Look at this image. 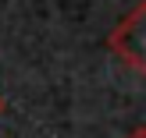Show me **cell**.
I'll list each match as a JSON object with an SVG mask.
<instances>
[{
  "instance_id": "obj_1",
  "label": "cell",
  "mask_w": 146,
  "mask_h": 138,
  "mask_svg": "<svg viewBox=\"0 0 146 138\" xmlns=\"http://www.w3.org/2000/svg\"><path fill=\"white\" fill-rule=\"evenodd\" d=\"M107 46L132 71H146V4H135L107 35Z\"/></svg>"
},
{
  "instance_id": "obj_2",
  "label": "cell",
  "mask_w": 146,
  "mask_h": 138,
  "mask_svg": "<svg viewBox=\"0 0 146 138\" xmlns=\"http://www.w3.org/2000/svg\"><path fill=\"white\" fill-rule=\"evenodd\" d=\"M128 138H146V128H135V131L128 135Z\"/></svg>"
},
{
  "instance_id": "obj_3",
  "label": "cell",
  "mask_w": 146,
  "mask_h": 138,
  "mask_svg": "<svg viewBox=\"0 0 146 138\" xmlns=\"http://www.w3.org/2000/svg\"><path fill=\"white\" fill-rule=\"evenodd\" d=\"M4 110H7V103H4V96H0V113H4Z\"/></svg>"
}]
</instances>
